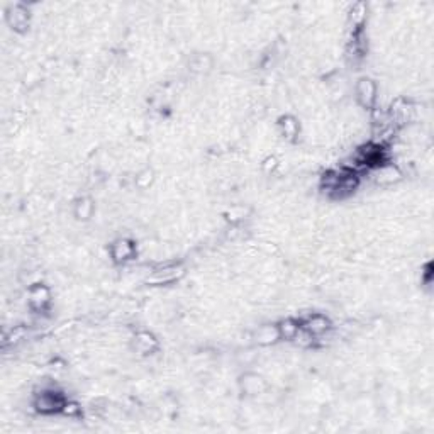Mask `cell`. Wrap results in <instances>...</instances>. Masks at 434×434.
I'll use <instances>...</instances> for the list:
<instances>
[{"label":"cell","mask_w":434,"mask_h":434,"mask_svg":"<svg viewBox=\"0 0 434 434\" xmlns=\"http://www.w3.org/2000/svg\"><path fill=\"white\" fill-rule=\"evenodd\" d=\"M63 406L61 399L54 394H42L39 399H37V409L42 412H53L59 409Z\"/></svg>","instance_id":"obj_1"},{"label":"cell","mask_w":434,"mask_h":434,"mask_svg":"<svg viewBox=\"0 0 434 434\" xmlns=\"http://www.w3.org/2000/svg\"><path fill=\"white\" fill-rule=\"evenodd\" d=\"M358 95L360 99L363 100V104H372L373 99H375V87L370 80H361V83L358 85Z\"/></svg>","instance_id":"obj_2"},{"label":"cell","mask_w":434,"mask_h":434,"mask_svg":"<svg viewBox=\"0 0 434 434\" xmlns=\"http://www.w3.org/2000/svg\"><path fill=\"white\" fill-rule=\"evenodd\" d=\"M326 327H327V321L322 316L310 317L309 322H307V329H309V333H312V334L322 333V331H326Z\"/></svg>","instance_id":"obj_3"},{"label":"cell","mask_w":434,"mask_h":434,"mask_svg":"<svg viewBox=\"0 0 434 434\" xmlns=\"http://www.w3.org/2000/svg\"><path fill=\"white\" fill-rule=\"evenodd\" d=\"M114 254H116L117 259H126L131 254V246L126 241L117 242L116 248H114Z\"/></svg>","instance_id":"obj_4"}]
</instances>
